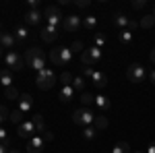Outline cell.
<instances>
[{
	"mask_svg": "<svg viewBox=\"0 0 155 153\" xmlns=\"http://www.w3.org/2000/svg\"><path fill=\"white\" fill-rule=\"evenodd\" d=\"M25 64L29 66V68H33V71H44L46 68V54H44V50H39L37 46H31L27 52H25Z\"/></svg>",
	"mask_w": 155,
	"mask_h": 153,
	"instance_id": "6da1fadb",
	"label": "cell"
},
{
	"mask_svg": "<svg viewBox=\"0 0 155 153\" xmlns=\"http://www.w3.org/2000/svg\"><path fill=\"white\" fill-rule=\"evenodd\" d=\"M50 60H52L56 66H66V64H71V60H72V50L66 48V46L54 48V50L50 52Z\"/></svg>",
	"mask_w": 155,
	"mask_h": 153,
	"instance_id": "7a4b0ae2",
	"label": "cell"
},
{
	"mask_svg": "<svg viewBox=\"0 0 155 153\" xmlns=\"http://www.w3.org/2000/svg\"><path fill=\"white\" fill-rule=\"evenodd\" d=\"M93 120H95V114L91 112V108H79L72 112V122L79 126H93Z\"/></svg>",
	"mask_w": 155,
	"mask_h": 153,
	"instance_id": "3957f363",
	"label": "cell"
},
{
	"mask_svg": "<svg viewBox=\"0 0 155 153\" xmlns=\"http://www.w3.org/2000/svg\"><path fill=\"white\" fill-rule=\"evenodd\" d=\"M35 83H37V87L39 89H52L54 87V83H56V75H54V71L52 68H44V71H39L37 72V79H35Z\"/></svg>",
	"mask_w": 155,
	"mask_h": 153,
	"instance_id": "277c9868",
	"label": "cell"
},
{
	"mask_svg": "<svg viewBox=\"0 0 155 153\" xmlns=\"http://www.w3.org/2000/svg\"><path fill=\"white\" fill-rule=\"evenodd\" d=\"M83 75L91 83H93V85H95L97 89H104V87L107 85V77L101 71H95V68H91V66H85V68H83Z\"/></svg>",
	"mask_w": 155,
	"mask_h": 153,
	"instance_id": "5b68a950",
	"label": "cell"
},
{
	"mask_svg": "<svg viewBox=\"0 0 155 153\" xmlns=\"http://www.w3.org/2000/svg\"><path fill=\"white\" fill-rule=\"evenodd\" d=\"M99 60H101V48H97V46L87 48L83 54H81V62H83L85 66H93Z\"/></svg>",
	"mask_w": 155,
	"mask_h": 153,
	"instance_id": "8992f818",
	"label": "cell"
},
{
	"mask_svg": "<svg viewBox=\"0 0 155 153\" xmlns=\"http://www.w3.org/2000/svg\"><path fill=\"white\" fill-rule=\"evenodd\" d=\"M81 27H83V17H81V15H68V17H64V21H62V29H64L66 33H77Z\"/></svg>",
	"mask_w": 155,
	"mask_h": 153,
	"instance_id": "52a82bcc",
	"label": "cell"
},
{
	"mask_svg": "<svg viewBox=\"0 0 155 153\" xmlns=\"http://www.w3.org/2000/svg\"><path fill=\"white\" fill-rule=\"evenodd\" d=\"M44 17H46V25H52V27H56V29H58V25L64 21L62 11H60L58 6H48V8L44 11Z\"/></svg>",
	"mask_w": 155,
	"mask_h": 153,
	"instance_id": "ba28073f",
	"label": "cell"
},
{
	"mask_svg": "<svg viewBox=\"0 0 155 153\" xmlns=\"http://www.w3.org/2000/svg\"><path fill=\"white\" fill-rule=\"evenodd\" d=\"M126 77L130 83H143L147 79V71H145L143 64H130L128 71H126Z\"/></svg>",
	"mask_w": 155,
	"mask_h": 153,
	"instance_id": "9c48e42d",
	"label": "cell"
},
{
	"mask_svg": "<svg viewBox=\"0 0 155 153\" xmlns=\"http://www.w3.org/2000/svg\"><path fill=\"white\" fill-rule=\"evenodd\" d=\"M23 62L25 60L21 58V54H17L15 50L6 52V56H4V64H6L8 71H21L23 68Z\"/></svg>",
	"mask_w": 155,
	"mask_h": 153,
	"instance_id": "30bf717a",
	"label": "cell"
},
{
	"mask_svg": "<svg viewBox=\"0 0 155 153\" xmlns=\"http://www.w3.org/2000/svg\"><path fill=\"white\" fill-rule=\"evenodd\" d=\"M17 132H19V137L21 139H31V137H35V132H37V128H35V124H33V120H25V122H21L19 126H17Z\"/></svg>",
	"mask_w": 155,
	"mask_h": 153,
	"instance_id": "8fae6325",
	"label": "cell"
},
{
	"mask_svg": "<svg viewBox=\"0 0 155 153\" xmlns=\"http://www.w3.org/2000/svg\"><path fill=\"white\" fill-rule=\"evenodd\" d=\"M44 145H46L44 137L41 135H35V137H31L29 143H27V153H41L44 151Z\"/></svg>",
	"mask_w": 155,
	"mask_h": 153,
	"instance_id": "7c38bea8",
	"label": "cell"
},
{
	"mask_svg": "<svg viewBox=\"0 0 155 153\" xmlns=\"http://www.w3.org/2000/svg\"><path fill=\"white\" fill-rule=\"evenodd\" d=\"M17 110H21L23 114H29V112L33 110V97L29 93H23L19 97V108H17Z\"/></svg>",
	"mask_w": 155,
	"mask_h": 153,
	"instance_id": "4fadbf2b",
	"label": "cell"
},
{
	"mask_svg": "<svg viewBox=\"0 0 155 153\" xmlns=\"http://www.w3.org/2000/svg\"><path fill=\"white\" fill-rule=\"evenodd\" d=\"M23 19H25V23H29V25H39L41 19H44V12H39V8H33V11L25 12Z\"/></svg>",
	"mask_w": 155,
	"mask_h": 153,
	"instance_id": "5bb4252c",
	"label": "cell"
},
{
	"mask_svg": "<svg viewBox=\"0 0 155 153\" xmlns=\"http://www.w3.org/2000/svg\"><path fill=\"white\" fill-rule=\"evenodd\" d=\"M56 37H58V29H56V27H52V25H44V27H41V39H44V42L52 44Z\"/></svg>",
	"mask_w": 155,
	"mask_h": 153,
	"instance_id": "9a60e30c",
	"label": "cell"
},
{
	"mask_svg": "<svg viewBox=\"0 0 155 153\" xmlns=\"http://www.w3.org/2000/svg\"><path fill=\"white\" fill-rule=\"evenodd\" d=\"M130 21H132V19H128L124 12H116V15H114V25L120 27V31H122V29H128Z\"/></svg>",
	"mask_w": 155,
	"mask_h": 153,
	"instance_id": "2e32d148",
	"label": "cell"
},
{
	"mask_svg": "<svg viewBox=\"0 0 155 153\" xmlns=\"http://www.w3.org/2000/svg\"><path fill=\"white\" fill-rule=\"evenodd\" d=\"M17 44V37L12 35V33H0V46L6 48V50H12Z\"/></svg>",
	"mask_w": 155,
	"mask_h": 153,
	"instance_id": "e0dca14e",
	"label": "cell"
},
{
	"mask_svg": "<svg viewBox=\"0 0 155 153\" xmlns=\"http://www.w3.org/2000/svg\"><path fill=\"white\" fill-rule=\"evenodd\" d=\"M72 93H74L72 85H62V89H60V93H58V99L62 101V104H66V101L72 99Z\"/></svg>",
	"mask_w": 155,
	"mask_h": 153,
	"instance_id": "ac0fdd59",
	"label": "cell"
},
{
	"mask_svg": "<svg viewBox=\"0 0 155 153\" xmlns=\"http://www.w3.org/2000/svg\"><path fill=\"white\" fill-rule=\"evenodd\" d=\"M0 83H2L4 89L12 87V72L8 71V68H2V71H0Z\"/></svg>",
	"mask_w": 155,
	"mask_h": 153,
	"instance_id": "d6986e66",
	"label": "cell"
},
{
	"mask_svg": "<svg viewBox=\"0 0 155 153\" xmlns=\"http://www.w3.org/2000/svg\"><path fill=\"white\" fill-rule=\"evenodd\" d=\"M81 104H83V108L95 106V95L89 93V91H83V93H81Z\"/></svg>",
	"mask_w": 155,
	"mask_h": 153,
	"instance_id": "ffe728a7",
	"label": "cell"
},
{
	"mask_svg": "<svg viewBox=\"0 0 155 153\" xmlns=\"http://www.w3.org/2000/svg\"><path fill=\"white\" fill-rule=\"evenodd\" d=\"M118 39H120V44L130 46V44H132V31H130V29H122V31L118 33Z\"/></svg>",
	"mask_w": 155,
	"mask_h": 153,
	"instance_id": "44dd1931",
	"label": "cell"
},
{
	"mask_svg": "<svg viewBox=\"0 0 155 153\" xmlns=\"http://www.w3.org/2000/svg\"><path fill=\"white\" fill-rule=\"evenodd\" d=\"M31 120H33V124H35V128H37V132H39V135H44V132H46V122H44V118H41V114H35V116L31 118Z\"/></svg>",
	"mask_w": 155,
	"mask_h": 153,
	"instance_id": "7402d4cb",
	"label": "cell"
},
{
	"mask_svg": "<svg viewBox=\"0 0 155 153\" xmlns=\"http://www.w3.org/2000/svg\"><path fill=\"white\" fill-rule=\"evenodd\" d=\"M97 132H99V130H97L95 126H85L83 128V139L85 141H93V139H97Z\"/></svg>",
	"mask_w": 155,
	"mask_h": 153,
	"instance_id": "603a6c76",
	"label": "cell"
},
{
	"mask_svg": "<svg viewBox=\"0 0 155 153\" xmlns=\"http://www.w3.org/2000/svg\"><path fill=\"white\" fill-rule=\"evenodd\" d=\"M95 106L101 112H106V110H110V99H107L106 95H95Z\"/></svg>",
	"mask_w": 155,
	"mask_h": 153,
	"instance_id": "cb8c5ba5",
	"label": "cell"
},
{
	"mask_svg": "<svg viewBox=\"0 0 155 153\" xmlns=\"http://www.w3.org/2000/svg\"><path fill=\"white\" fill-rule=\"evenodd\" d=\"M93 126H95L97 130H104V128H107V118H106V116H101V114H95Z\"/></svg>",
	"mask_w": 155,
	"mask_h": 153,
	"instance_id": "d4e9b609",
	"label": "cell"
},
{
	"mask_svg": "<svg viewBox=\"0 0 155 153\" xmlns=\"http://www.w3.org/2000/svg\"><path fill=\"white\" fill-rule=\"evenodd\" d=\"M83 27L87 29V31H93V29L97 27V19L91 17V15H89V17H83Z\"/></svg>",
	"mask_w": 155,
	"mask_h": 153,
	"instance_id": "484cf974",
	"label": "cell"
},
{
	"mask_svg": "<svg viewBox=\"0 0 155 153\" xmlns=\"http://www.w3.org/2000/svg\"><path fill=\"white\" fill-rule=\"evenodd\" d=\"M128 151H130V145L124 143V141H120V143H116V145L112 147V151H110V153H128Z\"/></svg>",
	"mask_w": 155,
	"mask_h": 153,
	"instance_id": "4316f807",
	"label": "cell"
},
{
	"mask_svg": "<svg viewBox=\"0 0 155 153\" xmlns=\"http://www.w3.org/2000/svg\"><path fill=\"white\" fill-rule=\"evenodd\" d=\"M23 116H25V114L21 112V110H12V112H11V116H8V118H11V122H15V124L19 126L21 122H25V120H23Z\"/></svg>",
	"mask_w": 155,
	"mask_h": 153,
	"instance_id": "83f0119b",
	"label": "cell"
},
{
	"mask_svg": "<svg viewBox=\"0 0 155 153\" xmlns=\"http://www.w3.org/2000/svg\"><path fill=\"white\" fill-rule=\"evenodd\" d=\"M15 37H17V42H23L29 37V31H27V27H17V31H15Z\"/></svg>",
	"mask_w": 155,
	"mask_h": 153,
	"instance_id": "f1b7e54d",
	"label": "cell"
},
{
	"mask_svg": "<svg viewBox=\"0 0 155 153\" xmlns=\"http://www.w3.org/2000/svg\"><path fill=\"white\" fill-rule=\"evenodd\" d=\"M153 23H155V17L153 15H147V17H143V19H141V27H143V29H149V27H153Z\"/></svg>",
	"mask_w": 155,
	"mask_h": 153,
	"instance_id": "f546056e",
	"label": "cell"
},
{
	"mask_svg": "<svg viewBox=\"0 0 155 153\" xmlns=\"http://www.w3.org/2000/svg\"><path fill=\"white\" fill-rule=\"evenodd\" d=\"M72 89H79V91L85 89V79L83 77H74V79H72Z\"/></svg>",
	"mask_w": 155,
	"mask_h": 153,
	"instance_id": "4dcf8cb0",
	"label": "cell"
},
{
	"mask_svg": "<svg viewBox=\"0 0 155 153\" xmlns=\"http://www.w3.org/2000/svg\"><path fill=\"white\" fill-rule=\"evenodd\" d=\"M4 95H6V99H15V97H19V93H17V89H15V87L4 89Z\"/></svg>",
	"mask_w": 155,
	"mask_h": 153,
	"instance_id": "1f68e13d",
	"label": "cell"
},
{
	"mask_svg": "<svg viewBox=\"0 0 155 153\" xmlns=\"http://www.w3.org/2000/svg\"><path fill=\"white\" fill-rule=\"evenodd\" d=\"M60 81L64 83V85H71L72 83V75L71 72H62V75H60Z\"/></svg>",
	"mask_w": 155,
	"mask_h": 153,
	"instance_id": "d6a6232c",
	"label": "cell"
},
{
	"mask_svg": "<svg viewBox=\"0 0 155 153\" xmlns=\"http://www.w3.org/2000/svg\"><path fill=\"white\" fill-rule=\"evenodd\" d=\"M6 116H11V112L6 110V106H0V124L6 120Z\"/></svg>",
	"mask_w": 155,
	"mask_h": 153,
	"instance_id": "836d02e7",
	"label": "cell"
},
{
	"mask_svg": "<svg viewBox=\"0 0 155 153\" xmlns=\"http://www.w3.org/2000/svg\"><path fill=\"white\" fill-rule=\"evenodd\" d=\"M104 44H106V35H101V33H97V35H95V46H97V48H101Z\"/></svg>",
	"mask_w": 155,
	"mask_h": 153,
	"instance_id": "e575fe53",
	"label": "cell"
},
{
	"mask_svg": "<svg viewBox=\"0 0 155 153\" xmlns=\"http://www.w3.org/2000/svg\"><path fill=\"white\" fill-rule=\"evenodd\" d=\"M145 4H147L145 0H134V2H132V8H137V11H139V8H145Z\"/></svg>",
	"mask_w": 155,
	"mask_h": 153,
	"instance_id": "d590c367",
	"label": "cell"
},
{
	"mask_svg": "<svg viewBox=\"0 0 155 153\" xmlns=\"http://www.w3.org/2000/svg\"><path fill=\"white\" fill-rule=\"evenodd\" d=\"M0 143H6L8 145V137H6V130L0 126Z\"/></svg>",
	"mask_w": 155,
	"mask_h": 153,
	"instance_id": "8d00e7d4",
	"label": "cell"
},
{
	"mask_svg": "<svg viewBox=\"0 0 155 153\" xmlns=\"http://www.w3.org/2000/svg\"><path fill=\"white\" fill-rule=\"evenodd\" d=\"M41 137H44V141H52V139H54V135H52L50 130H46V132H44Z\"/></svg>",
	"mask_w": 155,
	"mask_h": 153,
	"instance_id": "74e56055",
	"label": "cell"
},
{
	"mask_svg": "<svg viewBox=\"0 0 155 153\" xmlns=\"http://www.w3.org/2000/svg\"><path fill=\"white\" fill-rule=\"evenodd\" d=\"M77 6H79V8H85V6H89V0H79V2H77Z\"/></svg>",
	"mask_w": 155,
	"mask_h": 153,
	"instance_id": "f35d334b",
	"label": "cell"
},
{
	"mask_svg": "<svg viewBox=\"0 0 155 153\" xmlns=\"http://www.w3.org/2000/svg\"><path fill=\"white\" fill-rule=\"evenodd\" d=\"M145 153H155V143H149V147H147Z\"/></svg>",
	"mask_w": 155,
	"mask_h": 153,
	"instance_id": "ab89813d",
	"label": "cell"
},
{
	"mask_svg": "<svg viewBox=\"0 0 155 153\" xmlns=\"http://www.w3.org/2000/svg\"><path fill=\"white\" fill-rule=\"evenodd\" d=\"M81 48H83L81 42H74V44H72V52H74V50H81Z\"/></svg>",
	"mask_w": 155,
	"mask_h": 153,
	"instance_id": "60d3db41",
	"label": "cell"
},
{
	"mask_svg": "<svg viewBox=\"0 0 155 153\" xmlns=\"http://www.w3.org/2000/svg\"><path fill=\"white\" fill-rule=\"evenodd\" d=\"M6 147H8L6 143H0V153H8V151H6Z\"/></svg>",
	"mask_w": 155,
	"mask_h": 153,
	"instance_id": "b9f144b4",
	"label": "cell"
},
{
	"mask_svg": "<svg viewBox=\"0 0 155 153\" xmlns=\"http://www.w3.org/2000/svg\"><path fill=\"white\" fill-rule=\"evenodd\" d=\"M149 79H151V83H153V85H155V68H153V71H151V72H149Z\"/></svg>",
	"mask_w": 155,
	"mask_h": 153,
	"instance_id": "7bdbcfd3",
	"label": "cell"
},
{
	"mask_svg": "<svg viewBox=\"0 0 155 153\" xmlns=\"http://www.w3.org/2000/svg\"><path fill=\"white\" fill-rule=\"evenodd\" d=\"M149 58H151V62H155V50H151V54H149Z\"/></svg>",
	"mask_w": 155,
	"mask_h": 153,
	"instance_id": "ee69618b",
	"label": "cell"
},
{
	"mask_svg": "<svg viewBox=\"0 0 155 153\" xmlns=\"http://www.w3.org/2000/svg\"><path fill=\"white\" fill-rule=\"evenodd\" d=\"M8 153H19V151H17V149H11V151H8Z\"/></svg>",
	"mask_w": 155,
	"mask_h": 153,
	"instance_id": "f6af8a7d",
	"label": "cell"
},
{
	"mask_svg": "<svg viewBox=\"0 0 155 153\" xmlns=\"http://www.w3.org/2000/svg\"><path fill=\"white\" fill-rule=\"evenodd\" d=\"M0 56H2V46H0Z\"/></svg>",
	"mask_w": 155,
	"mask_h": 153,
	"instance_id": "bcb514c9",
	"label": "cell"
},
{
	"mask_svg": "<svg viewBox=\"0 0 155 153\" xmlns=\"http://www.w3.org/2000/svg\"><path fill=\"white\" fill-rule=\"evenodd\" d=\"M134 153H143V151H134Z\"/></svg>",
	"mask_w": 155,
	"mask_h": 153,
	"instance_id": "7dc6e473",
	"label": "cell"
},
{
	"mask_svg": "<svg viewBox=\"0 0 155 153\" xmlns=\"http://www.w3.org/2000/svg\"><path fill=\"white\" fill-rule=\"evenodd\" d=\"M153 17H155V8H153Z\"/></svg>",
	"mask_w": 155,
	"mask_h": 153,
	"instance_id": "c3c4849f",
	"label": "cell"
},
{
	"mask_svg": "<svg viewBox=\"0 0 155 153\" xmlns=\"http://www.w3.org/2000/svg\"><path fill=\"white\" fill-rule=\"evenodd\" d=\"M0 33H2V31H0Z\"/></svg>",
	"mask_w": 155,
	"mask_h": 153,
	"instance_id": "681fc988",
	"label": "cell"
}]
</instances>
